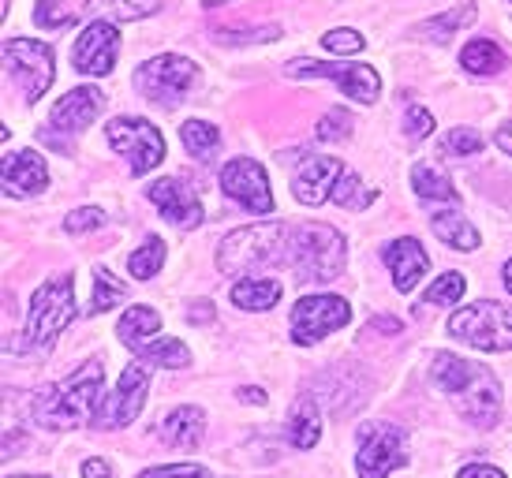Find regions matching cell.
<instances>
[{
    "label": "cell",
    "instance_id": "cell-1",
    "mask_svg": "<svg viewBox=\"0 0 512 478\" xmlns=\"http://www.w3.org/2000/svg\"><path fill=\"white\" fill-rule=\"evenodd\" d=\"M430 378L441 393L453 400V408L471 419L475 426H494L501 419V385L498 378L479 363H468L453 352L434 355V366H430Z\"/></svg>",
    "mask_w": 512,
    "mask_h": 478
},
{
    "label": "cell",
    "instance_id": "cell-2",
    "mask_svg": "<svg viewBox=\"0 0 512 478\" xmlns=\"http://www.w3.org/2000/svg\"><path fill=\"white\" fill-rule=\"evenodd\" d=\"M348 243L333 225L307 221L288 232V262L296 269L299 284H326L344 273Z\"/></svg>",
    "mask_w": 512,
    "mask_h": 478
},
{
    "label": "cell",
    "instance_id": "cell-3",
    "mask_svg": "<svg viewBox=\"0 0 512 478\" xmlns=\"http://www.w3.org/2000/svg\"><path fill=\"white\" fill-rule=\"evenodd\" d=\"M101 381H105V370H101V363L94 359V363H86L83 370H75L68 381L53 385V389L38 400V408H34L38 426H45V430H75V426L90 422L94 411H98Z\"/></svg>",
    "mask_w": 512,
    "mask_h": 478
},
{
    "label": "cell",
    "instance_id": "cell-4",
    "mask_svg": "<svg viewBox=\"0 0 512 478\" xmlns=\"http://www.w3.org/2000/svg\"><path fill=\"white\" fill-rule=\"evenodd\" d=\"M288 232L292 228L281 221L232 228L217 247V269L221 273H251V269H262L270 262H281V258H288Z\"/></svg>",
    "mask_w": 512,
    "mask_h": 478
},
{
    "label": "cell",
    "instance_id": "cell-5",
    "mask_svg": "<svg viewBox=\"0 0 512 478\" xmlns=\"http://www.w3.org/2000/svg\"><path fill=\"white\" fill-rule=\"evenodd\" d=\"M79 307H75V277L60 273L57 281H45L34 296H30L27 329L19 337V352H34V348H49L60 337V329L72 322Z\"/></svg>",
    "mask_w": 512,
    "mask_h": 478
},
{
    "label": "cell",
    "instance_id": "cell-6",
    "mask_svg": "<svg viewBox=\"0 0 512 478\" xmlns=\"http://www.w3.org/2000/svg\"><path fill=\"white\" fill-rule=\"evenodd\" d=\"M449 333L479 352H512V307L479 299L471 307L456 310L449 318Z\"/></svg>",
    "mask_w": 512,
    "mask_h": 478
},
{
    "label": "cell",
    "instance_id": "cell-7",
    "mask_svg": "<svg viewBox=\"0 0 512 478\" xmlns=\"http://www.w3.org/2000/svg\"><path fill=\"white\" fill-rule=\"evenodd\" d=\"M199 83V68H195V60L187 57H154L139 64L135 71V86H139V94L150 98L154 105L161 109H172V105H180L184 94L191 86Z\"/></svg>",
    "mask_w": 512,
    "mask_h": 478
},
{
    "label": "cell",
    "instance_id": "cell-8",
    "mask_svg": "<svg viewBox=\"0 0 512 478\" xmlns=\"http://www.w3.org/2000/svg\"><path fill=\"white\" fill-rule=\"evenodd\" d=\"M4 60L12 79L23 86V98L38 101L57 79V60H53V45L34 42V38H12L4 42Z\"/></svg>",
    "mask_w": 512,
    "mask_h": 478
},
{
    "label": "cell",
    "instance_id": "cell-9",
    "mask_svg": "<svg viewBox=\"0 0 512 478\" xmlns=\"http://www.w3.org/2000/svg\"><path fill=\"white\" fill-rule=\"evenodd\" d=\"M285 71L292 79H333V83L341 86L352 101H359V105H374L378 94H382V79H378V71L370 68V64H352V60L326 64V60L299 57V60H292Z\"/></svg>",
    "mask_w": 512,
    "mask_h": 478
},
{
    "label": "cell",
    "instance_id": "cell-10",
    "mask_svg": "<svg viewBox=\"0 0 512 478\" xmlns=\"http://www.w3.org/2000/svg\"><path fill=\"white\" fill-rule=\"evenodd\" d=\"M109 146H113L120 157H128V165L135 176L157 169L165 161V139L154 124L146 120H135V116H116L109 120Z\"/></svg>",
    "mask_w": 512,
    "mask_h": 478
},
{
    "label": "cell",
    "instance_id": "cell-11",
    "mask_svg": "<svg viewBox=\"0 0 512 478\" xmlns=\"http://www.w3.org/2000/svg\"><path fill=\"white\" fill-rule=\"evenodd\" d=\"M404 464H408V452H404V434H400L397 426H389V422L359 426V478H385L389 471H397Z\"/></svg>",
    "mask_w": 512,
    "mask_h": 478
},
{
    "label": "cell",
    "instance_id": "cell-12",
    "mask_svg": "<svg viewBox=\"0 0 512 478\" xmlns=\"http://www.w3.org/2000/svg\"><path fill=\"white\" fill-rule=\"evenodd\" d=\"M146 389H150V363H146V359H135V363L120 374L109 400L101 404L94 426H98V430H124V426H131L146 404Z\"/></svg>",
    "mask_w": 512,
    "mask_h": 478
},
{
    "label": "cell",
    "instance_id": "cell-13",
    "mask_svg": "<svg viewBox=\"0 0 512 478\" xmlns=\"http://www.w3.org/2000/svg\"><path fill=\"white\" fill-rule=\"evenodd\" d=\"M352 322V307L341 296H307L292 307V340L296 344H318L333 329Z\"/></svg>",
    "mask_w": 512,
    "mask_h": 478
},
{
    "label": "cell",
    "instance_id": "cell-14",
    "mask_svg": "<svg viewBox=\"0 0 512 478\" xmlns=\"http://www.w3.org/2000/svg\"><path fill=\"white\" fill-rule=\"evenodd\" d=\"M221 191L247 213H258V217L273 213V191L270 180H266V169L258 161H251V157L228 161L225 169H221Z\"/></svg>",
    "mask_w": 512,
    "mask_h": 478
},
{
    "label": "cell",
    "instance_id": "cell-15",
    "mask_svg": "<svg viewBox=\"0 0 512 478\" xmlns=\"http://www.w3.org/2000/svg\"><path fill=\"white\" fill-rule=\"evenodd\" d=\"M146 198L154 202L157 210H161V217L172 221V225H180V228L202 225V198H199V191H195V183L184 180V176H176V180L169 176V180L150 183Z\"/></svg>",
    "mask_w": 512,
    "mask_h": 478
},
{
    "label": "cell",
    "instance_id": "cell-16",
    "mask_svg": "<svg viewBox=\"0 0 512 478\" xmlns=\"http://www.w3.org/2000/svg\"><path fill=\"white\" fill-rule=\"evenodd\" d=\"M116 53H120V30L113 23H90V27L79 34V42H75V68L83 71V75H109L116 68Z\"/></svg>",
    "mask_w": 512,
    "mask_h": 478
},
{
    "label": "cell",
    "instance_id": "cell-17",
    "mask_svg": "<svg viewBox=\"0 0 512 478\" xmlns=\"http://www.w3.org/2000/svg\"><path fill=\"white\" fill-rule=\"evenodd\" d=\"M344 176V165L337 157H307L292 176V195L303 206H322L326 198H333V187Z\"/></svg>",
    "mask_w": 512,
    "mask_h": 478
},
{
    "label": "cell",
    "instance_id": "cell-18",
    "mask_svg": "<svg viewBox=\"0 0 512 478\" xmlns=\"http://www.w3.org/2000/svg\"><path fill=\"white\" fill-rule=\"evenodd\" d=\"M105 109V94L94 90V86H79L72 94L53 105L49 113V131H64V135H75V131H86V127L98 120V113Z\"/></svg>",
    "mask_w": 512,
    "mask_h": 478
},
{
    "label": "cell",
    "instance_id": "cell-19",
    "mask_svg": "<svg viewBox=\"0 0 512 478\" xmlns=\"http://www.w3.org/2000/svg\"><path fill=\"white\" fill-rule=\"evenodd\" d=\"M45 187H49V169L38 150H15L4 157V195L8 198L42 195Z\"/></svg>",
    "mask_w": 512,
    "mask_h": 478
},
{
    "label": "cell",
    "instance_id": "cell-20",
    "mask_svg": "<svg viewBox=\"0 0 512 478\" xmlns=\"http://www.w3.org/2000/svg\"><path fill=\"white\" fill-rule=\"evenodd\" d=\"M385 266L393 269V284H397V292H412L415 284L427 277V251L419 247V239H393V243H385Z\"/></svg>",
    "mask_w": 512,
    "mask_h": 478
},
{
    "label": "cell",
    "instance_id": "cell-21",
    "mask_svg": "<svg viewBox=\"0 0 512 478\" xmlns=\"http://www.w3.org/2000/svg\"><path fill=\"white\" fill-rule=\"evenodd\" d=\"M202 430H206V419H202L199 408H176L169 411L161 426H157V434L165 445H176V449H195L202 441Z\"/></svg>",
    "mask_w": 512,
    "mask_h": 478
},
{
    "label": "cell",
    "instance_id": "cell-22",
    "mask_svg": "<svg viewBox=\"0 0 512 478\" xmlns=\"http://www.w3.org/2000/svg\"><path fill=\"white\" fill-rule=\"evenodd\" d=\"M430 228H434L453 251H475V247H479V232H475V225H471L456 206L453 210L434 213V217H430Z\"/></svg>",
    "mask_w": 512,
    "mask_h": 478
},
{
    "label": "cell",
    "instance_id": "cell-23",
    "mask_svg": "<svg viewBox=\"0 0 512 478\" xmlns=\"http://www.w3.org/2000/svg\"><path fill=\"white\" fill-rule=\"evenodd\" d=\"M161 12V0H86V15H98L105 23H135Z\"/></svg>",
    "mask_w": 512,
    "mask_h": 478
},
{
    "label": "cell",
    "instance_id": "cell-24",
    "mask_svg": "<svg viewBox=\"0 0 512 478\" xmlns=\"http://www.w3.org/2000/svg\"><path fill=\"white\" fill-rule=\"evenodd\" d=\"M157 329H161V318H157V310L150 307H131L124 310V318H120V325H116V337L124 340L128 348H143L146 340L157 337Z\"/></svg>",
    "mask_w": 512,
    "mask_h": 478
},
{
    "label": "cell",
    "instance_id": "cell-25",
    "mask_svg": "<svg viewBox=\"0 0 512 478\" xmlns=\"http://www.w3.org/2000/svg\"><path fill=\"white\" fill-rule=\"evenodd\" d=\"M475 15H479V8L471 4V0H464V4H456V8H449L445 15H434V19H427V23H419V34L423 38H430V42H449L456 30H464L475 23Z\"/></svg>",
    "mask_w": 512,
    "mask_h": 478
},
{
    "label": "cell",
    "instance_id": "cell-26",
    "mask_svg": "<svg viewBox=\"0 0 512 478\" xmlns=\"http://www.w3.org/2000/svg\"><path fill=\"white\" fill-rule=\"evenodd\" d=\"M288 437H292L296 449H314V445H318V437H322V411L314 408L311 396H303L296 408H292Z\"/></svg>",
    "mask_w": 512,
    "mask_h": 478
},
{
    "label": "cell",
    "instance_id": "cell-27",
    "mask_svg": "<svg viewBox=\"0 0 512 478\" xmlns=\"http://www.w3.org/2000/svg\"><path fill=\"white\" fill-rule=\"evenodd\" d=\"M281 299V284L262 281V277H243L240 284H232V303L243 310H270Z\"/></svg>",
    "mask_w": 512,
    "mask_h": 478
},
{
    "label": "cell",
    "instance_id": "cell-28",
    "mask_svg": "<svg viewBox=\"0 0 512 478\" xmlns=\"http://www.w3.org/2000/svg\"><path fill=\"white\" fill-rule=\"evenodd\" d=\"M460 64H464L471 75H494V71L505 68V49H501L498 42L475 38L471 45H464V53H460Z\"/></svg>",
    "mask_w": 512,
    "mask_h": 478
},
{
    "label": "cell",
    "instance_id": "cell-29",
    "mask_svg": "<svg viewBox=\"0 0 512 478\" xmlns=\"http://www.w3.org/2000/svg\"><path fill=\"white\" fill-rule=\"evenodd\" d=\"M180 139L184 146L191 150V157H199V161H210L217 154V146H221V131H217L210 120H187L180 127Z\"/></svg>",
    "mask_w": 512,
    "mask_h": 478
},
{
    "label": "cell",
    "instance_id": "cell-30",
    "mask_svg": "<svg viewBox=\"0 0 512 478\" xmlns=\"http://www.w3.org/2000/svg\"><path fill=\"white\" fill-rule=\"evenodd\" d=\"M374 198H378V191H374L370 183H363V176H356V172H344L341 180H337V187H333V202L348 213L367 210Z\"/></svg>",
    "mask_w": 512,
    "mask_h": 478
},
{
    "label": "cell",
    "instance_id": "cell-31",
    "mask_svg": "<svg viewBox=\"0 0 512 478\" xmlns=\"http://www.w3.org/2000/svg\"><path fill=\"white\" fill-rule=\"evenodd\" d=\"M412 187L423 198H434V202H456V187L449 183L445 172H438L434 165H415L412 169Z\"/></svg>",
    "mask_w": 512,
    "mask_h": 478
},
{
    "label": "cell",
    "instance_id": "cell-32",
    "mask_svg": "<svg viewBox=\"0 0 512 478\" xmlns=\"http://www.w3.org/2000/svg\"><path fill=\"white\" fill-rule=\"evenodd\" d=\"M161 262H165V239L161 236H146L143 247L131 254V277H139V281H150V277H157V269H161Z\"/></svg>",
    "mask_w": 512,
    "mask_h": 478
},
{
    "label": "cell",
    "instance_id": "cell-33",
    "mask_svg": "<svg viewBox=\"0 0 512 478\" xmlns=\"http://www.w3.org/2000/svg\"><path fill=\"white\" fill-rule=\"evenodd\" d=\"M120 299H128V288L116 281L109 269H94V299H90V307L86 314H101V310H113Z\"/></svg>",
    "mask_w": 512,
    "mask_h": 478
},
{
    "label": "cell",
    "instance_id": "cell-34",
    "mask_svg": "<svg viewBox=\"0 0 512 478\" xmlns=\"http://www.w3.org/2000/svg\"><path fill=\"white\" fill-rule=\"evenodd\" d=\"M139 359L169 366V370H184V366L191 363V352H187L180 340H154V344H143V348H139Z\"/></svg>",
    "mask_w": 512,
    "mask_h": 478
},
{
    "label": "cell",
    "instance_id": "cell-35",
    "mask_svg": "<svg viewBox=\"0 0 512 478\" xmlns=\"http://www.w3.org/2000/svg\"><path fill=\"white\" fill-rule=\"evenodd\" d=\"M214 38L221 45H262V42H277L281 38V27H243V30H232V27H214Z\"/></svg>",
    "mask_w": 512,
    "mask_h": 478
},
{
    "label": "cell",
    "instance_id": "cell-36",
    "mask_svg": "<svg viewBox=\"0 0 512 478\" xmlns=\"http://www.w3.org/2000/svg\"><path fill=\"white\" fill-rule=\"evenodd\" d=\"M483 150V135L479 131H471V127H456V131H449L445 139H441V154L449 157H471Z\"/></svg>",
    "mask_w": 512,
    "mask_h": 478
},
{
    "label": "cell",
    "instance_id": "cell-37",
    "mask_svg": "<svg viewBox=\"0 0 512 478\" xmlns=\"http://www.w3.org/2000/svg\"><path fill=\"white\" fill-rule=\"evenodd\" d=\"M464 288H468V281L460 273H441L438 281L430 284L427 303L430 307H449V303H456V299L464 296Z\"/></svg>",
    "mask_w": 512,
    "mask_h": 478
},
{
    "label": "cell",
    "instance_id": "cell-38",
    "mask_svg": "<svg viewBox=\"0 0 512 478\" xmlns=\"http://www.w3.org/2000/svg\"><path fill=\"white\" fill-rule=\"evenodd\" d=\"M34 23L38 27H68L72 23V8H68V0H38V8H34Z\"/></svg>",
    "mask_w": 512,
    "mask_h": 478
},
{
    "label": "cell",
    "instance_id": "cell-39",
    "mask_svg": "<svg viewBox=\"0 0 512 478\" xmlns=\"http://www.w3.org/2000/svg\"><path fill=\"white\" fill-rule=\"evenodd\" d=\"M322 49L329 53H344V57H352V53H363V34L359 30H329L322 34Z\"/></svg>",
    "mask_w": 512,
    "mask_h": 478
},
{
    "label": "cell",
    "instance_id": "cell-40",
    "mask_svg": "<svg viewBox=\"0 0 512 478\" xmlns=\"http://www.w3.org/2000/svg\"><path fill=\"white\" fill-rule=\"evenodd\" d=\"M314 131H318V139H322V142H337V139H344V135L352 131V116L344 113V109H329V113L318 120V127H314Z\"/></svg>",
    "mask_w": 512,
    "mask_h": 478
},
{
    "label": "cell",
    "instance_id": "cell-41",
    "mask_svg": "<svg viewBox=\"0 0 512 478\" xmlns=\"http://www.w3.org/2000/svg\"><path fill=\"white\" fill-rule=\"evenodd\" d=\"M105 221H109V217H105V210H98V206H83V210L68 213L64 228H68L72 236H79V232H94V228H101Z\"/></svg>",
    "mask_w": 512,
    "mask_h": 478
},
{
    "label": "cell",
    "instance_id": "cell-42",
    "mask_svg": "<svg viewBox=\"0 0 512 478\" xmlns=\"http://www.w3.org/2000/svg\"><path fill=\"white\" fill-rule=\"evenodd\" d=\"M430 131H434V116H430L423 105H412V109L404 113V135L412 142H419V139H427Z\"/></svg>",
    "mask_w": 512,
    "mask_h": 478
},
{
    "label": "cell",
    "instance_id": "cell-43",
    "mask_svg": "<svg viewBox=\"0 0 512 478\" xmlns=\"http://www.w3.org/2000/svg\"><path fill=\"white\" fill-rule=\"evenodd\" d=\"M143 478H214L199 464H172V467H150Z\"/></svg>",
    "mask_w": 512,
    "mask_h": 478
},
{
    "label": "cell",
    "instance_id": "cell-44",
    "mask_svg": "<svg viewBox=\"0 0 512 478\" xmlns=\"http://www.w3.org/2000/svg\"><path fill=\"white\" fill-rule=\"evenodd\" d=\"M187 322H191V325H210V322H214V307L202 299V303H195V307L187 310Z\"/></svg>",
    "mask_w": 512,
    "mask_h": 478
},
{
    "label": "cell",
    "instance_id": "cell-45",
    "mask_svg": "<svg viewBox=\"0 0 512 478\" xmlns=\"http://www.w3.org/2000/svg\"><path fill=\"white\" fill-rule=\"evenodd\" d=\"M460 478H505V471H498V467L490 464H468L460 471Z\"/></svg>",
    "mask_w": 512,
    "mask_h": 478
},
{
    "label": "cell",
    "instance_id": "cell-46",
    "mask_svg": "<svg viewBox=\"0 0 512 478\" xmlns=\"http://www.w3.org/2000/svg\"><path fill=\"white\" fill-rule=\"evenodd\" d=\"M83 478H113V467L105 464V460H86Z\"/></svg>",
    "mask_w": 512,
    "mask_h": 478
},
{
    "label": "cell",
    "instance_id": "cell-47",
    "mask_svg": "<svg viewBox=\"0 0 512 478\" xmlns=\"http://www.w3.org/2000/svg\"><path fill=\"white\" fill-rule=\"evenodd\" d=\"M370 329H378V333H389V337H397L400 322H397V318H374V322H370Z\"/></svg>",
    "mask_w": 512,
    "mask_h": 478
},
{
    "label": "cell",
    "instance_id": "cell-48",
    "mask_svg": "<svg viewBox=\"0 0 512 478\" xmlns=\"http://www.w3.org/2000/svg\"><path fill=\"white\" fill-rule=\"evenodd\" d=\"M494 142H498L501 150H505V154L512 157V124H501V127H498V135H494Z\"/></svg>",
    "mask_w": 512,
    "mask_h": 478
},
{
    "label": "cell",
    "instance_id": "cell-49",
    "mask_svg": "<svg viewBox=\"0 0 512 478\" xmlns=\"http://www.w3.org/2000/svg\"><path fill=\"white\" fill-rule=\"evenodd\" d=\"M240 396L247 400V404H266V393H262V389H255V385H247Z\"/></svg>",
    "mask_w": 512,
    "mask_h": 478
},
{
    "label": "cell",
    "instance_id": "cell-50",
    "mask_svg": "<svg viewBox=\"0 0 512 478\" xmlns=\"http://www.w3.org/2000/svg\"><path fill=\"white\" fill-rule=\"evenodd\" d=\"M505 288H509V296H512V258L505 262Z\"/></svg>",
    "mask_w": 512,
    "mask_h": 478
},
{
    "label": "cell",
    "instance_id": "cell-51",
    "mask_svg": "<svg viewBox=\"0 0 512 478\" xmlns=\"http://www.w3.org/2000/svg\"><path fill=\"white\" fill-rule=\"evenodd\" d=\"M206 8H221V4H228V0H202Z\"/></svg>",
    "mask_w": 512,
    "mask_h": 478
},
{
    "label": "cell",
    "instance_id": "cell-52",
    "mask_svg": "<svg viewBox=\"0 0 512 478\" xmlns=\"http://www.w3.org/2000/svg\"><path fill=\"white\" fill-rule=\"evenodd\" d=\"M8 478H49V475H8Z\"/></svg>",
    "mask_w": 512,
    "mask_h": 478
},
{
    "label": "cell",
    "instance_id": "cell-53",
    "mask_svg": "<svg viewBox=\"0 0 512 478\" xmlns=\"http://www.w3.org/2000/svg\"><path fill=\"white\" fill-rule=\"evenodd\" d=\"M509 4H512V0H509Z\"/></svg>",
    "mask_w": 512,
    "mask_h": 478
}]
</instances>
